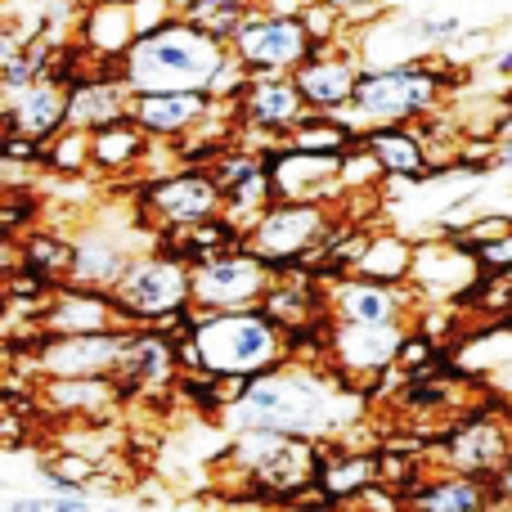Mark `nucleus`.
I'll use <instances>...</instances> for the list:
<instances>
[{
	"label": "nucleus",
	"mask_w": 512,
	"mask_h": 512,
	"mask_svg": "<svg viewBox=\"0 0 512 512\" xmlns=\"http://www.w3.org/2000/svg\"><path fill=\"white\" fill-rule=\"evenodd\" d=\"M512 459V405L490 400L463 414L441 441V468L463 472V477L495 481V472Z\"/></svg>",
	"instance_id": "9b49d317"
},
{
	"label": "nucleus",
	"mask_w": 512,
	"mask_h": 512,
	"mask_svg": "<svg viewBox=\"0 0 512 512\" xmlns=\"http://www.w3.org/2000/svg\"><path fill=\"white\" fill-rule=\"evenodd\" d=\"M95 472H99V463L90 459V454H77V450H59V454H50V459H41L45 481H68V486H77V490H90Z\"/></svg>",
	"instance_id": "e433bc0d"
},
{
	"label": "nucleus",
	"mask_w": 512,
	"mask_h": 512,
	"mask_svg": "<svg viewBox=\"0 0 512 512\" xmlns=\"http://www.w3.org/2000/svg\"><path fill=\"white\" fill-rule=\"evenodd\" d=\"M36 328L50 337H90V333H122V328H131V324L122 319L113 292L63 283V288L41 306Z\"/></svg>",
	"instance_id": "412c9836"
},
{
	"label": "nucleus",
	"mask_w": 512,
	"mask_h": 512,
	"mask_svg": "<svg viewBox=\"0 0 512 512\" xmlns=\"http://www.w3.org/2000/svg\"><path fill=\"white\" fill-rule=\"evenodd\" d=\"M360 77H364V63H360L355 41L315 45V54L292 72V81H297V90L306 95L310 113H328V117H351Z\"/></svg>",
	"instance_id": "dca6fc26"
},
{
	"label": "nucleus",
	"mask_w": 512,
	"mask_h": 512,
	"mask_svg": "<svg viewBox=\"0 0 512 512\" xmlns=\"http://www.w3.org/2000/svg\"><path fill=\"white\" fill-rule=\"evenodd\" d=\"M490 490H495V512L508 508L512 512V459L504 463V468L495 472V481H490Z\"/></svg>",
	"instance_id": "79ce46f5"
},
{
	"label": "nucleus",
	"mask_w": 512,
	"mask_h": 512,
	"mask_svg": "<svg viewBox=\"0 0 512 512\" xmlns=\"http://www.w3.org/2000/svg\"><path fill=\"white\" fill-rule=\"evenodd\" d=\"M414 337L409 324H328V364L355 387L373 378H387L400 369L405 346Z\"/></svg>",
	"instance_id": "f8f14e48"
},
{
	"label": "nucleus",
	"mask_w": 512,
	"mask_h": 512,
	"mask_svg": "<svg viewBox=\"0 0 512 512\" xmlns=\"http://www.w3.org/2000/svg\"><path fill=\"white\" fill-rule=\"evenodd\" d=\"M113 301L131 328L185 333V324L194 319V265L171 248H149L122 274Z\"/></svg>",
	"instance_id": "39448f33"
},
{
	"label": "nucleus",
	"mask_w": 512,
	"mask_h": 512,
	"mask_svg": "<svg viewBox=\"0 0 512 512\" xmlns=\"http://www.w3.org/2000/svg\"><path fill=\"white\" fill-rule=\"evenodd\" d=\"M158 248V234L135 216L126 221L122 230L113 225H99V221H81L72 230V270H68V283L77 288H95V292H113L122 283V274L131 270V261L140 252Z\"/></svg>",
	"instance_id": "1a4fd4ad"
},
{
	"label": "nucleus",
	"mask_w": 512,
	"mask_h": 512,
	"mask_svg": "<svg viewBox=\"0 0 512 512\" xmlns=\"http://www.w3.org/2000/svg\"><path fill=\"white\" fill-rule=\"evenodd\" d=\"M5 512H90V495H54V490H41V495H9Z\"/></svg>",
	"instance_id": "4c0bfd02"
},
{
	"label": "nucleus",
	"mask_w": 512,
	"mask_h": 512,
	"mask_svg": "<svg viewBox=\"0 0 512 512\" xmlns=\"http://www.w3.org/2000/svg\"><path fill=\"white\" fill-rule=\"evenodd\" d=\"M256 5H261V0H256Z\"/></svg>",
	"instance_id": "09e8293b"
},
{
	"label": "nucleus",
	"mask_w": 512,
	"mask_h": 512,
	"mask_svg": "<svg viewBox=\"0 0 512 512\" xmlns=\"http://www.w3.org/2000/svg\"><path fill=\"white\" fill-rule=\"evenodd\" d=\"M45 171L59 180H81L90 171V131L68 126L63 135H54L45 144Z\"/></svg>",
	"instance_id": "f704fd0d"
},
{
	"label": "nucleus",
	"mask_w": 512,
	"mask_h": 512,
	"mask_svg": "<svg viewBox=\"0 0 512 512\" xmlns=\"http://www.w3.org/2000/svg\"><path fill=\"white\" fill-rule=\"evenodd\" d=\"M149 153H153V140L131 117L90 131V171H95V176L117 180V176H126V171H140Z\"/></svg>",
	"instance_id": "c756f323"
},
{
	"label": "nucleus",
	"mask_w": 512,
	"mask_h": 512,
	"mask_svg": "<svg viewBox=\"0 0 512 512\" xmlns=\"http://www.w3.org/2000/svg\"><path fill=\"white\" fill-rule=\"evenodd\" d=\"M508 194H512V189H508Z\"/></svg>",
	"instance_id": "8fccbe9b"
},
{
	"label": "nucleus",
	"mask_w": 512,
	"mask_h": 512,
	"mask_svg": "<svg viewBox=\"0 0 512 512\" xmlns=\"http://www.w3.org/2000/svg\"><path fill=\"white\" fill-rule=\"evenodd\" d=\"M459 72L445 68V59H418L400 63V68H364L360 90H355L351 122L355 131H373V126H418L427 117L441 113L445 95L454 90Z\"/></svg>",
	"instance_id": "20e7f679"
},
{
	"label": "nucleus",
	"mask_w": 512,
	"mask_h": 512,
	"mask_svg": "<svg viewBox=\"0 0 512 512\" xmlns=\"http://www.w3.org/2000/svg\"><path fill=\"white\" fill-rule=\"evenodd\" d=\"M315 445L319 441H297L283 432H234L225 459L243 472V481H252L265 499L279 504H301V495H310L315 486Z\"/></svg>",
	"instance_id": "423d86ee"
},
{
	"label": "nucleus",
	"mask_w": 512,
	"mask_h": 512,
	"mask_svg": "<svg viewBox=\"0 0 512 512\" xmlns=\"http://www.w3.org/2000/svg\"><path fill=\"white\" fill-rule=\"evenodd\" d=\"M117 382L122 396H162V391L180 387V351L176 333L167 328H126V351L117 364Z\"/></svg>",
	"instance_id": "a211bd4d"
},
{
	"label": "nucleus",
	"mask_w": 512,
	"mask_h": 512,
	"mask_svg": "<svg viewBox=\"0 0 512 512\" xmlns=\"http://www.w3.org/2000/svg\"><path fill=\"white\" fill-rule=\"evenodd\" d=\"M382 180H387V171L378 167V158H373L364 144H360L355 153H346V158H342V189H346V198L378 194Z\"/></svg>",
	"instance_id": "c9c22d12"
},
{
	"label": "nucleus",
	"mask_w": 512,
	"mask_h": 512,
	"mask_svg": "<svg viewBox=\"0 0 512 512\" xmlns=\"http://www.w3.org/2000/svg\"><path fill=\"white\" fill-rule=\"evenodd\" d=\"M180 373H203L216 382H252L292 360L288 333L256 310H194L185 333H176Z\"/></svg>",
	"instance_id": "f03ea898"
},
{
	"label": "nucleus",
	"mask_w": 512,
	"mask_h": 512,
	"mask_svg": "<svg viewBox=\"0 0 512 512\" xmlns=\"http://www.w3.org/2000/svg\"><path fill=\"white\" fill-rule=\"evenodd\" d=\"M310 104L297 90L292 77H252V86L239 99V126L248 149H279L301 122H306Z\"/></svg>",
	"instance_id": "2eb2a0df"
},
{
	"label": "nucleus",
	"mask_w": 512,
	"mask_h": 512,
	"mask_svg": "<svg viewBox=\"0 0 512 512\" xmlns=\"http://www.w3.org/2000/svg\"><path fill=\"white\" fill-rule=\"evenodd\" d=\"M230 54L252 77H292L315 54V41H310L301 14H274V9L256 5L252 18L230 41Z\"/></svg>",
	"instance_id": "9d476101"
},
{
	"label": "nucleus",
	"mask_w": 512,
	"mask_h": 512,
	"mask_svg": "<svg viewBox=\"0 0 512 512\" xmlns=\"http://www.w3.org/2000/svg\"><path fill=\"white\" fill-rule=\"evenodd\" d=\"M113 5H135V0H113Z\"/></svg>",
	"instance_id": "de8ad7c7"
},
{
	"label": "nucleus",
	"mask_w": 512,
	"mask_h": 512,
	"mask_svg": "<svg viewBox=\"0 0 512 512\" xmlns=\"http://www.w3.org/2000/svg\"><path fill=\"white\" fill-rule=\"evenodd\" d=\"M45 5H50V23H59L63 14H68V9H77L81 0H45Z\"/></svg>",
	"instance_id": "a18cd8bd"
},
{
	"label": "nucleus",
	"mask_w": 512,
	"mask_h": 512,
	"mask_svg": "<svg viewBox=\"0 0 512 512\" xmlns=\"http://www.w3.org/2000/svg\"><path fill=\"white\" fill-rule=\"evenodd\" d=\"M230 45L189 18H171L162 32L140 36L122 59V81L131 95H171V90H207L230 63Z\"/></svg>",
	"instance_id": "7ed1b4c3"
},
{
	"label": "nucleus",
	"mask_w": 512,
	"mask_h": 512,
	"mask_svg": "<svg viewBox=\"0 0 512 512\" xmlns=\"http://www.w3.org/2000/svg\"><path fill=\"white\" fill-rule=\"evenodd\" d=\"M36 396H41L45 414L72 418V423H99L126 400L117 378H41Z\"/></svg>",
	"instance_id": "a878e982"
},
{
	"label": "nucleus",
	"mask_w": 512,
	"mask_h": 512,
	"mask_svg": "<svg viewBox=\"0 0 512 512\" xmlns=\"http://www.w3.org/2000/svg\"><path fill=\"white\" fill-rule=\"evenodd\" d=\"M216 99L207 90H171V95H135L131 99V122L149 135L153 144H185L198 126L212 117Z\"/></svg>",
	"instance_id": "5701e85b"
},
{
	"label": "nucleus",
	"mask_w": 512,
	"mask_h": 512,
	"mask_svg": "<svg viewBox=\"0 0 512 512\" xmlns=\"http://www.w3.org/2000/svg\"><path fill=\"white\" fill-rule=\"evenodd\" d=\"M364 149L378 158L387 180H432L445 171L432 162V149L418 126H373L364 131Z\"/></svg>",
	"instance_id": "bb28decb"
},
{
	"label": "nucleus",
	"mask_w": 512,
	"mask_h": 512,
	"mask_svg": "<svg viewBox=\"0 0 512 512\" xmlns=\"http://www.w3.org/2000/svg\"><path fill=\"white\" fill-rule=\"evenodd\" d=\"M265 162H270L274 203H319V207L346 203L342 158L301 153V149H288V144H279V149L265 153Z\"/></svg>",
	"instance_id": "f3484780"
},
{
	"label": "nucleus",
	"mask_w": 512,
	"mask_h": 512,
	"mask_svg": "<svg viewBox=\"0 0 512 512\" xmlns=\"http://www.w3.org/2000/svg\"><path fill=\"white\" fill-rule=\"evenodd\" d=\"M418 261V243L387 225H364L351 243H346V265L351 274L369 283H387V288H409Z\"/></svg>",
	"instance_id": "393cba45"
},
{
	"label": "nucleus",
	"mask_w": 512,
	"mask_h": 512,
	"mask_svg": "<svg viewBox=\"0 0 512 512\" xmlns=\"http://www.w3.org/2000/svg\"><path fill=\"white\" fill-rule=\"evenodd\" d=\"M252 9H256V0H189L180 18H189L194 27H203L216 41L230 45L239 36V27L252 18Z\"/></svg>",
	"instance_id": "473e14b6"
},
{
	"label": "nucleus",
	"mask_w": 512,
	"mask_h": 512,
	"mask_svg": "<svg viewBox=\"0 0 512 512\" xmlns=\"http://www.w3.org/2000/svg\"><path fill=\"white\" fill-rule=\"evenodd\" d=\"M405 512H495V490L481 477L463 472H432L405 495Z\"/></svg>",
	"instance_id": "cd10ccee"
},
{
	"label": "nucleus",
	"mask_w": 512,
	"mask_h": 512,
	"mask_svg": "<svg viewBox=\"0 0 512 512\" xmlns=\"http://www.w3.org/2000/svg\"><path fill=\"white\" fill-rule=\"evenodd\" d=\"M301 23H306V32H310V41H315V45H346V41H355L351 9L337 5V0H306V5H301Z\"/></svg>",
	"instance_id": "72a5a7b5"
},
{
	"label": "nucleus",
	"mask_w": 512,
	"mask_h": 512,
	"mask_svg": "<svg viewBox=\"0 0 512 512\" xmlns=\"http://www.w3.org/2000/svg\"><path fill=\"white\" fill-rule=\"evenodd\" d=\"M495 171L512 176V140H508V144H495Z\"/></svg>",
	"instance_id": "37998d69"
},
{
	"label": "nucleus",
	"mask_w": 512,
	"mask_h": 512,
	"mask_svg": "<svg viewBox=\"0 0 512 512\" xmlns=\"http://www.w3.org/2000/svg\"><path fill=\"white\" fill-rule=\"evenodd\" d=\"M477 283H481V261L472 252V243H463L459 234L445 230L441 239L418 243L414 279H409L418 306H468Z\"/></svg>",
	"instance_id": "ddd939ff"
},
{
	"label": "nucleus",
	"mask_w": 512,
	"mask_h": 512,
	"mask_svg": "<svg viewBox=\"0 0 512 512\" xmlns=\"http://www.w3.org/2000/svg\"><path fill=\"white\" fill-rule=\"evenodd\" d=\"M5 167H45V144L5 135Z\"/></svg>",
	"instance_id": "a19ab883"
},
{
	"label": "nucleus",
	"mask_w": 512,
	"mask_h": 512,
	"mask_svg": "<svg viewBox=\"0 0 512 512\" xmlns=\"http://www.w3.org/2000/svg\"><path fill=\"white\" fill-rule=\"evenodd\" d=\"M414 23H418V36H423V45L432 54H441L445 45H454L463 36L459 14H414Z\"/></svg>",
	"instance_id": "58836bf2"
},
{
	"label": "nucleus",
	"mask_w": 512,
	"mask_h": 512,
	"mask_svg": "<svg viewBox=\"0 0 512 512\" xmlns=\"http://www.w3.org/2000/svg\"><path fill=\"white\" fill-rule=\"evenodd\" d=\"M135 207H140V221L153 234H185L207 221H221L225 189L212 176V167H180L171 176L140 180Z\"/></svg>",
	"instance_id": "6e6552de"
},
{
	"label": "nucleus",
	"mask_w": 512,
	"mask_h": 512,
	"mask_svg": "<svg viewBox=\"0 0 512 512\" xmlns=\"http://www.w3.org/2000/svg\"><path fill=\"white\" fill-rule=\"evenodd\" d=\"M72 41L86 50L90 77H122V59L131 54V45L140 41L131 5L86 0V5H81V18H77V36H72Z\"/></svg>",
	"instance_id": "6ab92c4d"
},
{
	"label": "nucleus",
	"mask_w": 512,
	"mask_h": 512,
	"mask_svg": "<svg viewBox=\"0 0 512 512\" xmlns=\"http://www.w3.org/2000/svg\"><path fill=\"white\" fill-rule=\"evenodd\" d=\"M369 409L364 387L333 369L324 360H288L261 378L243 382L239 400L225 409L221 427L234 432H283L297 441H337L346 436Z\"/></svg>",
	"instance_id": "f257e3e1"
},
{
	"label": "nucleus",
	"mask_w": 512,
	"mask_h": 512,
	"mask_svg": "<svg viewBox=\"0 0 512 512\" xmlns=\"http://www.w3.org/2000/svg\"><path fill=\"white\" fill-rule=\"evenodd\" d=\"M0 122H5V135L50 144L54 135L68 131V86L54 77H41L23 90H5Z\"/></svg>",
	"instance_id": "b1692460"
},
{
	"label": "nucleus",
	"mask_w": 512,
	"mask_h": 512,
	"mask_svg": "<svg viewBox=\"0 0 512 512\" xmlns=\"http://www.w3.org/2000/svg\"><path fill=\"white\" fill-rule=\"evenodd\" d=\"M288 149L301 153H324V158H346L364 144V135L355 131L351 117H328V113H306V122L288 135Z\"/></svg>",
	"instance_id": "2f4dec72"
},
{
	"label": "nucleus",
	"mask_w": 512,
	"mask_h": 512,
	"mask_svg": "<svg viewBox=\"0 0 512 512\" xmlns=\"http://www.w3.org/2000/svg\"><path fill=\"white\" fill-rule=\"evenodd\" d=\"M382 481V459L378 450H355V445L337 441H319L315 445V495L333 504H360L373 486Z\"/></svg>",
	"instance_id": "4be33fe9"
},
{
	"label": "nucleus",
	"mask_w": 512,
	"mask_h": 512,
	"mask_svg": "<svg viewBox=\"0 0 512 512\" xmlns=\"http://www.w3.org/2000/svg\"><path fill=\"white\" fill-rule=\"evenodd\" d=\"M324 292L328 319L337 324H409V315L418 310L414 288H387V283H369L360 274L324 283Z\"/></svg>",
	"instance_id": "aec40b11"
},
{
	"label": "nucleus",
	"mask_w": 512,
	"mask_h": 512,
	"mask_svg": "<svg viewBox=\"0 0 512 512\" xmlns=\"http://www.w3.org/2000/svg\"><path fill=\"white\" fill-rule=\"evenodd\" d=\"M490 68H495L499 77H512V45H504V50H499L495 59H490Z\"/></svg>",
	"instance_id": "c03bdc74"
},
{
	"label": "nucleus",
	"mask_w": 512,
	"mask_h": 512,
	"mask_svg": "<svg viewBox=\"0 0 512 512\" xmlns=\"http://www.w3.org/2000/svg\"><path fill=\"white\" fill-rule=\"evenodd\" d=\"M104 512H126V508H113V504H104Z\"/></svg>",
	"instance_id": "49530a36"
},
{
	"label": "nucleus",
	"mask_w": 512,
	"mask_h": 512,
	"mask_svg": "<svg viewBox=\"0 0 512 512\" xmlns=\"http://www.w3.org/2000/svg\"><path fill=\"white\" fill-rule=\"evenodd\" d=\"M342 212L319 203H270V212L248 230L243 248L256 252L274 274H297L324 252L328 234L337 230Z\"/></svg>",
	"instance_id": "0eeeda50"
},
{
	"label": "nucleus",
	"mask_w": 512,
	"mask_h": 512,
	"mask_svg": "<svg viewBox=\"0 0 512 512\" xmlns=\"http://www.w3.org/2000/svg\"><path fill=\"white\" fill-rule=\"evenodd\" d=\"M131 90L122 77H86L68 90V126L77 131H99L131 117Z\"/></svg>",
	"instance_id": "c85d7f7f"
},
{
	"label": "nucleus",
	"mask_w": 512,
	"mask_h": 512,
	"mask_svg": "<svg viewBox=\"0 0 512 512\" xmlns=\"http://www.w3.org/2000/svg\"><path fill=\"white\" fill-rule=\"evenodd\" d=\"M279 274L248 248L194 265V310H256Z\"/></svg>",
	"instance_id": "4468645a"
},
{
	"label": "nucleus",
	"mask_w": 512,
	"mask_h": 512,
	"mask_svg": "<svg viewBox=\"0 0 512 512\" xmlns=\"http://www.w3.org/2000/svg\"><path fill=\"white\" fill-rule=\"evenodd\" d=\"M131 14H135V32L153 36V32H162L171 18H180V5L176 0H135Z\"/></svg>",
	"instance_id": "ea45409f"
},
{
	"label": "nucleus",
	"mask_w": 512,
	"mask_h": 512,
	"mask_svg": "<svg viewBox=\"0 0 512 512\" xmlns=\"http://www.w3.org/2000/svg\"><path fill=\"white\" fill-rule=\"evenodd\" d=\"M463 364H468L477 378L490 382L495 400L512 405V328L508 324H499V328H490V333L472 337V346L463 351Z\"/></svg>",
	"instance_id": "7c9ffc66"
}]
</instances>
